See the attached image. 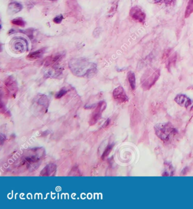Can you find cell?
Masks as SVG:
<instances>
[{"label": "cell", "instance_id": "obj_1", "mask_svg": "<svg viewBox=\"0 0 193 209\" xmlns=\"http://www.w3.org/2000/svg\"><path fill=\"white\" fill-rule=\"evenodd\" d=\"M70 69L76 76L92 78L97 73L95 63L87 61L85 59H72L69 63Z\"/></svg>", "mask_w": 193, "mask_h": 209}, {"label": "cell", "instance_id": "obj_2", "mask_svg": "<svg viewBox=\"0 0 193 209\" xmlns=\"http://www.w3.org/2000/svg\"><path fill=\"white\" fill-rule=\"evenodd\" d=\"M154 129L156 135L164 142L170 141L177 133V130L170 123L157 124Z\"/></svg>", "mask_w": 193, "mask_h": 209}, {"label": "cell", "instance_id": "obj_3", "mask_svg": "<svg viewBox=\"0 0 193 209\" xmlns=\"http://www.w3.org/2000/svg\"><path fill=\"white\" fill-rule=\"evenodd\" d=\"M45 155V150L43 148H34L28 150L23 156V162L28 165L39 162Z\"/></svg>", "mask_w": 193, "mask_h": 209}, {"label": "cell", "instance_id": "obj_4", "mask_svg": "<svg viewBox=\"0 0 193 209\" xmlns=\"http://www.w3.org/2000/svg\"><path fill=\"white\" fill-rule=\"evenodd\" d=\"M107 107V104L104 101H102L98 104L94 110L93 111L90 116L89 123L90 126H93L96 124L102 117V113L104 111Z\"/></svg>", "mask_w": 193, "mask_h": 209}, {"label": "cell", "instance_id": "obj_5", "mask_svg": "<svg viewBox=\"0 0 193 209\" xmlns=\"http://www.w3.org/2000/svg\"><path fill=\"white\" fill-rule=\"evenodd\" d=\"M35 104V110L40 113H45L49 106V100L44 95H40L37 97Z\"/></svg>", "mask_w": 193, "mask_h": 209}, {"label": "cell", "instance_id": "obj_6", "mask_svg": "<svg viewBox=\"0 0 193 209\" xmlns=\"http://www.w3.org/2000/svg\"><path fill=\"white\" fill-rule=\"evenodd\" d=\"M130 16L131 18L139 23H143L146 20V14L140 7H132L130 11Z\"/></svg>", "mask_w": 193, "mask_h": 209}, {"label": "cell", "instance_id": "obj_7", "mask_svg": "<svg viewBox=\"0 0 193 209\" xmlns=\"http://www.w3.org/2000/svg\"><path fill=\"white\" fill-rule=\"evenodd\" d=\"M160 76V70H156L154 73H152L150 76H148L147 78L144 80L142 84V87L144 90H149L151 87L156 82Z\"/></svg>", "mask_w": 193, "mask_h": 209}, {"label": "cell", "instance_id": "obj_8", "mask_svg": "<svg viewBox=\"0 0 193 209\" xmlns=\"http://www.w3.org/2000/svg\"><path fill=\"white\" fill-rule=\"evenodd\" d=\"M113 97L118 103H123L128 101V97L122 87L120 86L113 91Z\"/></svg>", "mask_w": 193, "mask_h": 209}, {"label": "cell", "instance_id": "obj_9", "mask_svg": "<svg viewBox=\"0 0 193 209\" xmlns=\"http://www.w3.org/2000/svg\"><path fill=\"white\" fill-rule=\"evenodd\" d=\"M5 85L6 86V92L9 96H13L16 94L18 90L17 85L16 81L12 76H9L7 78L5 82Z\"/></svg>", "mask_w": 193, "mask_h": 209}, {"label": "cell", "instance_id": "obj_10", "mask_svg": "<svg viewBox=\"0 0 193 209\" xmlns=\"http://www.w3.org/2000/svg\"><path fill=\"white\" fill-rule=\"evenodd\" d=\"M174 101L180 106L188 108L193 105V100L184 94H178L176 96Z\"/></svg>", "mask_w": 193, "mask_h": 209}, {"label": "cell", "instance_id": "obj_11", "mask_svg": "<svg viewBox=\"0 0 193 209\" xmlns=\"http://www.w3.org/2000/svg\"><path fill=\"white\" fill-rule=\"evenodd\" d=\"M57 167L54 164H49L43 168L40 173L42 176H53L55 175Z\"/></svg>", "mask_w": 193, "mask_h": 209}, {"label": "cell", "instance_id": "obj_12", "mask_svg": "<svg viewBox=\"0 0 193 209\" xmlns=\"http://www.w3.org/2000/svg\"><path fill=\"white\" fill-rule=\"evenodd\" d=\"M26 41L24 39H20L18 38V39L14 40L13 43V49H14L15 51L19 53H22L23 52L24 50H26Z\"/></svg>", "mask_w": 193, "mask_h": 209}, {"label": "cell", "instance_id": "obj_13", "mask_svg": "<svg viewBox=\"0 0 193 209\" xmlns=\"http://www.w3.org/2000/svg\"><path fill=\"white\" fill-rule=\"evenodd\" d=\"M23 9V6L20 3L14 2H11L8 5L7 8V14L9 15H13L18 13Z\"/></svg>", "mask_w": 193, "mask_h": 209}, {"label": "cell", "instance_id": "obj_14", "mask_svg": "<svg viewBox=\"0 0 193 209\" xmlns=\"http://www.w3.org/2000/svg\"><path fill=\"white\" fill-rule=\"evenodd\" d=\"M45 50H46V48H42L35 52H31L27 56V59L30 61L38 59L43 56V54L45 52Z\"/></svg>", "mask_w": 193, "mask_h": 209}, {"label": "cell", "instance_id": "obj_15", "mask_svg": "<svg viewBox=\"0 0 193 209\" xmlns=\"http://www.w3.org/2000/svg\"><path fill=\"white\" fill-rule=\"evenodd\" d=\"M176 61H177V53H173L168 59V60L166 62V67L167 69L170 71L171 68L175 65Z\"/></svg>", "mask_w": 193, "mask_h": 209}, {"label": "cell", "instance_id": "obj_16", "mask_svg": "<svg viewBox=\"0 0 193 209\" xmlns=\"http://www.w3.org/2000/svg\"><path fill=\"white\" fill-rule=\"evenodd\" d=\"M128 80L130 86L131 87V89L134 90L136 87V79L135 76L133 72H129L128 73Z\"/></svg>", "mask_w": 193, "mask_h": 209}, {"label": "cell", "instance_id": "obj_17", "mask_svg": "<svg viewBox=\"0 0 193 209\" xmlns=\"http://www.w3.org/2000/svg\"><path fill=\"white\" fill-rule=\"evenodd\" d=\"M59 58H60L59 55L48 57L46 59V62H45V66L49 67L50 65H52L53 64L55 63L56 62H57L59 60Z\"/></svg>", "mask_w": 193, "mask_h": 209}, {"label": "cell", "instance_id": "obj_18", "mask_svg": "<svg viewBox=\"0 0 193 209\" xmlns=\"http://www.w3.org/2000/svg\"><path fill=\"white\" fill-rule=\"evenodd\" d=\"M193 13V0H189L185 11V17L188 18Z\"/></svg>", "mask_w": 193, "mask_h": 209}, {"label": "cell", "instance_id": "obj_19", "mask_svg": "<svg viewBox=\"0 0 193 209\" xmlns=\"http://www.w3.org/2000/svg\"><path fill=\"white\" fill-rule=\"evenodd\" d=\"M113 145H108V146L106 147V148L105 149L104 152L103 153L102 155V159L104 160L107 157V156L109 155V154L111 153L112 150L113 149Z\"/></svg>", "mask_w": 193, "mask_h": 209}, {"label": "cell", "instance_id": "obj_20", "mask_svg": "<svg viewBox=\"0 0 193 209\" xmlns=\"http://www.w3.org/2000/svg\"><path fill=\"white\" fill-rule=\"evenodd\" d=\"M11 22L14 25H15L16 26L22 27L25 26V24H26L25 22L21 18H18L14 19L11 21Z\"/></svg>", "mask_w": 193, "mask_h": 209}, {"label": "cell", "instance_id": "obj_21", "mask_svg": "<svg viewBox=\"0 0 193 209\" xmlns=\"http://www.w3.org/2000/svg\"><path fill=\"white\" fill-rule=\"evenodd\" d=\"M68 92V90H66L65 88H62V89H61L58 93L56 94L55 95L56 99H59L61 98L64 95H65Z\"/></svg>", "mask_w": 193, "mask_h": 209}, {"label": "cell", "instance_id": "obj_22", "mask_svg": "<svg viewBox=\"0 0 193 209\" xmlns=\"http://www.w3.org/2000/svg\"><path fill=\"white\" fill-rule=\"evenodd\" d=\"M171 51H172V50H171V49H168V50H166L164 52L163 54V56H162V60H163V61H166V60H167V59L169 57Z\"/></svg>", "mask_w": 193, "mask_h": 209}, {"label": "cell", "instance_id": "obj_23", "mask_svg": "<svg viewBox=\"0 0 193 209\" xmlns=\"http://www.w3.org/2000/svg\"><path fill=\"white\" fill-rule=\"evenodd\" d=\"M63 19H64L63 16H62V15H59V16H57V17H55L53 20L54 23H56V24H59V23H61Z\"/></svg>", "mask_w": 193, "mask_h": 209}, {"label": "cell", "instance_id": "obj_24", "mask_svg": "<svg viewBox=\"0 0 193 209\" xmlns=\"http://www.w3.org/2000/svg\"><path fill=\"white\" fill-rule=\"evenodd\" d=\"M109 122H110V121H109V120H107L105 121V125H104L103 127H107V126H108V125L109 124Z\"/></svg>", "mask_w": 193, "mask_h": 209}, {"label": "cell", "instance_id": "obj_25", "mask_svg": "<svg viewBox=\"0 0 193 209\" xmlns=\"http://www.w3.org/2000/svg\"><path fill=\"white\" fill-rule=\"evenodd\" d=\"M163 1V0H155V2H160V1ZM164 1H165V0H164Z\"/></svg>", "mask_w": 193, "mask_h": 209}, {"label": "cell", "instance_id": "obj_26", "mask_svg": "<svg viewBox=\"0 0 193 209\" xmlns=\"http://www.w3.org/2000/svg\"><path fill=\"white\" fill-rule=\"evenodd\" d=\"M50 1H56L57 0H50Z\"/></svg>", "mask_w": 193, "mask_h": 209}]
</instances>
